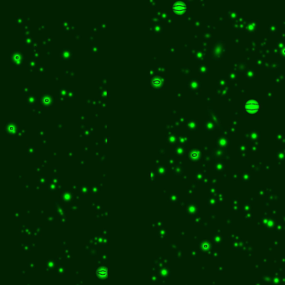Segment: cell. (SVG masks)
I'll list each match as a JSON object with an SVG mask.
<instances>
[{"label": "cell", "mask_w": 285, "mask_h": 285, "mask_svg": "<svg viewBox=\"0 0 285 285\" xmlns=\"http://www.w3.org/2000/svg\"><path fill=\"white\" fill-rule=\"evenodd\" d=\"M245 109L249 111H256L259 109V105L256 101H253V100L248 101L245 104Z\"/></svg>", "instance_id": "6da1fadb"}]
</instances>
